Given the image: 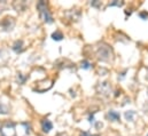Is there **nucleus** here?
Instances as JSON below:
<instances>
[{"label":"nucleus","mask_w":148,"mask_h":136,"mask_svg":"<svg viewBox=\"0 0 148 136\" xmlns=\"http://www.w3.org/2000/svg\"><path fill=\"white\" fill-rule=\"evenodd\" d=\"M108 117H109V119L112 120V121L119 120V113H117V112L114 111V110H110V111L108 112Z\"/></svg>","instance_id":"nucleus-7"},{"label":"nucleus","mask_w":148,"mask_h":136,"mask_svg":"<svg viewBox=\"0 0 148 136\" xmlns=\"http://www.w3.org/2000/svg\"><path fill=\"white\" fill-rule=\"evenodd\" d=\"M14 24H15V22H14V20H13L12 17H6V18H3L2 22L0 23V25H1L5 30H12V28L14 27Z\"/></svg>","instance_id":"nucleus-4"},{"label":"nucleus","mask_w":148,"mask_h":136,"mask_svg":"<svg viewBox=\"0 0 148 136\" xmlns=\"http://www.w3.org/2000/svg\"><path fill=\"white\" fill-rule=\"evenodd\" d=\"M80 67H82L83 69H88L90 68V63H88L87 61H83L82 64H80Z\"/></svg>","instance_id":"nucleus-13"},{"label":"nucleus","mask_w":148,"mask_h":136,"mask_svg":"<svg viewBox=\"0 0 148 136\" xmlns=\"http://www.w3.org/2000/svg\"><path fill=\"white\" fill-rule=\"evenodd\" d=\"M52 38H53L54 40H56V41H60V40H62V38H63V34L61 33L60 31H55L54 33L52 34Z\"/></svg>","instance_id":"nucleus-10"},{"label":"nucleus","mask_w":148,"mask_h":136,"mask_svg":"<svg viewBox=\"0 0 148 136\" xmlns=\"http://www.w3.org/2000/svg\"><path fill=\"white\" fill-rule=\"evenodd\" d=\"M98 90L100 94H103V95H108L110 93V86L108 85V82H101L99 86H98Z\"/></svg>","instance_id":"nucleus-5"},{"label":"nucleus","mask_w":148,"mask_h":136,"mask_svg":"<svg viewBox=\"0 0 148 136\" xmlns=\"http://www.w3.org/2000/svg\"><path fill=\"white\" fill-rule=\"evenodd\" d=\"M37 8L39 9V13H40L41 18H42L46 23H52V22H53V17H52V15H51V13H49L47 6H46V2L39 1L37 3Z\"/></svg>","instance_id":"nucleus-1"},{"label":"nucleus","mask_w":148,"mask_h":136,"mask_svg":"<svg viewBox=\"0 0 148 136\" xmlns=\"http://www.w3.org/2000/svg\"><path fill=\"white\" fill-rule=\"evenodd\" d=\"M134 114V112L133 111H129V112H126L125 113V118L127 119V120H130V121H133V118H132V116Z\"/></svg>","instance_id":"nucleus-11"},{"label":"nucleus","mask_w":148,"mask_h":136,"mask_svg":"<svg viewBox=\"0 0 148 136\" xmlns=\"http://www.w3.org/2000/svg\"><path fill=\"white\" fill-rule=\"evenodd\" d=\"M140 17H143V18H147L148 14L147 13H141V14H140Z\"/></svg>","instance_id":"nucleus-15"},{"label":"nucleus","mask_w":148,"mask_h":136,"mask_svg":"<svg viewBox=\"0 0 148 136\" xmlns=\"http://www.w3.org/2000/svg\"><path fill=\"white\" fill-rule=\"evenodd\" d=\"M22 45H23V42H22L21 40H17V41L14 44V46H13V49H14L15 52H20V50L22 49Z\"/></svg>","instance_id":"nucleus-9"},{"label":"nucleus","mask_w":148,"mask_h":136,"mask_svg":"<svg viewBox=\"0 0 148 136\" xmlns=\"http://www.w3.org/2000/svg\"><path fill=\"white\" fill-rule=\"evenodd\" d=\"M98 55H99V58L100 60H103V61H108L111 56V49L108 46H100L98 48Z\"/></svg>","instance_id":"nucleus-2"},{"label":"nucleus","mask_w":148,"mask_h":136,"mask_svg":"<svg viewBox=\"0 0 148 136\" xmlns=\"http://www.w3.org/2000/svg\"><path fill=\"white\" fill-rule=\"evenodd\" d=\"M80 136H90V134H88V133H86V132H84Z\"/></svg>","instance_id":"nucleus-16"},{"label":"nucleus","mask_w":148,"mask_h":136,"mask_svg":"<svg viewBox=\"0 0 148 136\" xmlns=\"http://www.w3.org/2000/svg\"><path fill=\"white\" fill-rule=\"evenodd\" d=\"M1 133H2V135L3 136H14L15 134V131H14V126H13V124H7V125H5L3 127H2V129H1Z\"/></svg>","instance_id":"nucleus-3"},{"label":"nucleus","mask_w":148,"mask_h":136,"mask_svg":"<svg viewBox=\"0 0 148 136\" xmlns=\"http://www.w3.org/2000/svg\"><path fill=\"white\" fill-rule=\"evenodd\" d=\"M8 111H9L8 106H7V105H5L2 102H0V114H7V113H8Z\"/></svg>","instance_id":"nucleus-8"},{"label":"nucleus","mask_w":148,"mask_h":136,"mask_svg":"<svg viewBox=\"0 0 148 136\" xmlns=\"http://www.w3.org/2000/svg\"><path fill=\"white\" fill-rule=\"evenodd\" d=\"M93 136H98V135H93Z\"/></svg>","instance_id":"nucleus-17"},{"label":"nucleus","mask_w":148,"mask_h":136,"mask_svg":"<svg viewBox=\"0 0 148 136\" xmlns=\"http://www.w3.org/2000/svg\"><path fill=\"white\" fill-rule=\"evenodd\" d=\"M41 126H42V131H44L45 133L51 132V129L53 128V125H52V122H51L49 120H42Z\"/></svg>","instance_id":"nucleus-6"},{"label":"nucleus","mask_w":148,"mask_h":136,"mask_svg":"<svg viewBox=\"0 0 148 136\" xmlns=\"http://www.w3.org/2000/svg\"><path fill=\"white\" fill-rule=\"evenodd\" d=\"M147 136H148V135H147Z\"/></svg>","instance_id":"nucleus-18"},{"label":"nucleus","mask_w":148,"mask_h":136,"mask_svg":"<svg viewBox=\"0 0 148 136\" xmlns=\"http://www.w3.org/2000/svg\"><path fill=\"white\" fill-rule=\"evenodd\" d=\"M91 5H92V6H94V7H98V6L100 5V1H97V0H95V1H92V2H91Z\"/></svg>","instance_id":"nucleus-14"},{"label":"nucleus","mask_w":148,"mask_h":136,"mask_svg":"<svg viewBox=\"0 0 148 136\" xmlns=\"http://www.w3.org/2000/svg\"><path fill=\"white\" fill-rule=\"evenodd\" d=\"M109 6H117V7H121V6H123V1L115 0V1H112V2L109 3Z\"/></svg>","instance_id":"nucleus-12"}]
</instances>
